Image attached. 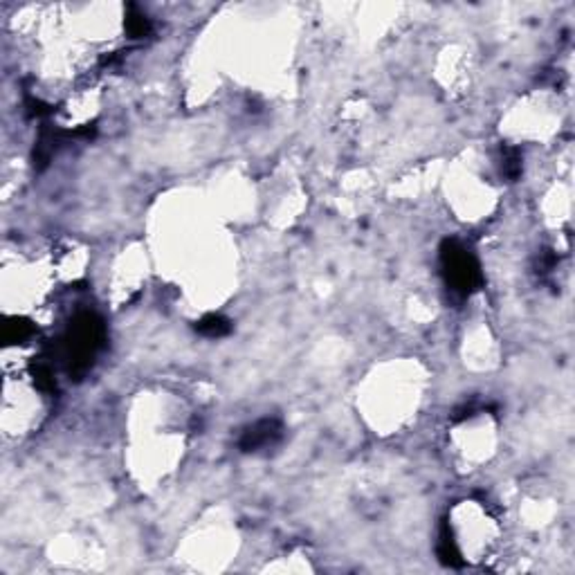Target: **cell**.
<instances>
[{
	"label": "cell",
	"instance_id": "cell-1",
	"mask_svg": "<svg viewBox=\"0 0 575 575\" xmlns=\"http://www.w3.org/2000/svg\"><path fill=\"white\" fill-rule=\"evenodd\" d=\"M104 344V322L95 312H79L63 337V359L70 376H83Z\"/></svg>",
	"mask_w": 575,
	"mask_h": 575
},
{
	"label": "cell",
	"instance_id": "cell-2",
	"mask_svg": "<svg viewBox=\"0 0 575 575\" xmlns=\"http://www.w3.org/2000/svg\"><path fill=\"white\" fill-rule=\"evenodd\" d=\"M441 265L443 275L448 279L452 290L470 295L481 285V268L477 256H474L461 241L448 238L441 246Z\"/></svg>",
	"mask_w": 575,
	"mask_h": 575
},
{
	"label": "cell",
	"instance_id": "cell-3",
	"mask_svg": "<svg viewBox=\"0 0 575 575\" xmlns=\"http://www.w3.org/2000/svg\"><path fill=\"white\" fill-rule=\"evenodd\" d=\"M281 434H283V427L279 421L263 418L243 431L238 445H241L243 452H256V450H263V448H270V445H275L281 438Z\"/></svg>",
	"mask_w": 575,
	"mask_h": 575
},
{
	"label": "cell",
	"instance_id": "cell-4",
	"mask_svg": "<svg viewBox=\"0 0 575 575\" xmlns=\"http://www.w3.org/2000/svg\"><path fill=\"white\" fill-rule=\"evenodd\" d=\"M438 557L443 559L448 566H461L463 559H461V551H458V546L450 533V526L443 524L441 528V537H438Z\"/></svg>",
	"mask_w": 575,
	"mask_h": 575
},
{
	"label": "cell",
	"instance_id": "cell-5",
	"mask_svg": "<svg viewBox=\"0 0 575 575\" xmlns=\"http://www.w3.org/2000/svg\"><path fill=\"white\" fill-rule=\"evenodd\" d=\"M196 330L205 337H223L232 330V324H229V320H225L223 315H207V317H203L196 324Z\"/></svg>",
	"mask_w": 575,
	"mask_h": 575
},
{
	"label": "cell",
	"instance_id": "cell-6",
	"mask_svg": "<svg viewBox=\"0 0 575 575\" xmlns=\"http://www.w3.org/2000/svg\"><path fill=\"white\" fill-rule=\"evenodd\" d=\"M126 32L131 38H144L151 34V21L144 16V14L131 5L128 7V14H126Z\"/></svg>",
	"mask_w": 575,
	"mask_h": 575
},
{
	"label": "cell",
	"instance_id": "cell-7",
	"mask_svg": "<svg viewBox=\"0 0 575 575\" xmlns=\"http://www.w3.org/2000/svg\"><path fill=\"white\" fill-rule=\"evenodd\" d=\"M34 382L43 394H54L56 391V380H54V371L48 362H38L34 366Z\"/></svg>",
	"mask_w": 575,
	"mask_h": 575
},
{
	"label": "cell",
	"instance_id": "cell-8",
	"mask_svg": "<svg viewBox=\"0 0 575 575\" xmlns=\"http://www.w3.org/2000/svg\"><path fill=\"white\" fill-rule=\"evenodd\" d=\"M3 335H5V342H9V344L23 342V339H27L32 335V324L25 322V320H9L5 324Z\"/></svg>",
	"mask_w": 575,
	"mask_h": 575
},
{
	"label": "cell",
	"instance_id": "cell-9",
	"mask_svg": "<svg viewBox=\"0 0 575 575\" xmlns=\"http://www.w3.org/2000/svg\"><path fill=\"white\" fill-rule=\"evenodd\" d=\"M503 174H506L510 180H517L522 174V155L519 151L515 149H508L503 153Z\"/></svg>",
	"mask_w": 575,
	"mask_h": 575
}]
</instances>
